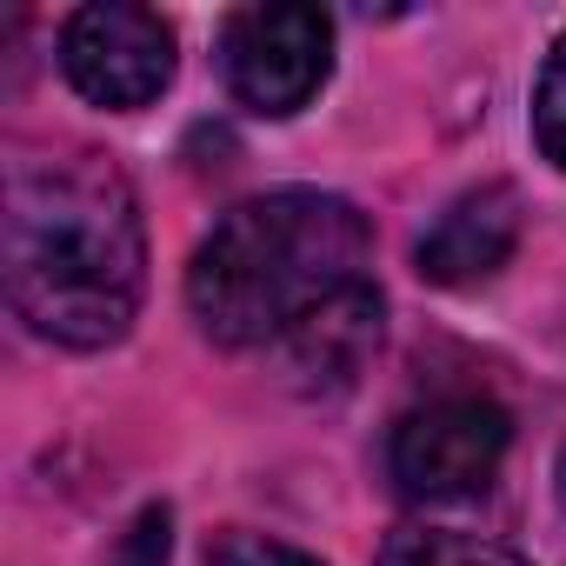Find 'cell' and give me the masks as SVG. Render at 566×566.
Returning a JSON list of instances; mask_svg holds the SVG:
<instances>
[{"label": "cell", "mask_w": 566, "mask_h": 566, "mask_svg": "<svg viewBox=\"0 0 566 566\" xmlns=\"http://www.w3.org/2000/svg\"><path fill=\"white\" fill-rule=\"evenodd\" d=\"M14 314L54 347H114L147 287V233L127 174L101 154H21L0 200Z\"/></svg>", "instance_id": "cell-1"}, {"label": "cell", "mask_w": 566, "mask_h": 566, "mask_svg": "<svg viewBox=\"0 0 566 566\" xmlns=\"http://www.w3.org/2000/svg\"><path fill=\"white\" fill-rule=\"evenodd\" d=\"M374 253V227L354 200L280 187L240 200L187 266V307L207 340L220 347H266L287 340L314 307L360 287Z\"/></svg>", "instance_id": "cell-2"}, {"label": "cell", "mask_w": 566, "mask_h": 566, "mask_svg": "<svg viewBox=\"0 0 566 566\" xmlns=\"http://www.w3.org/2000/svg\"><path fill=\"white\" fill-rule=\"evenodd\" d=\"M220 67H227V87L240 107H253L266 120H287L334 74V21L321 8H301V0L247 8L220 34Z\"/></svg>", "instance_id": "cell-3"}, {"label": "cell", "mask_w": 566, "mask_h": 566, "mask_svg": "<svg viewBox=\"0 0 566 566\" xmlns=\"http://www.w3.org/2000/svg\"><path fill=\"white\" fill-rule=\"evenodd\" d=\"M506 440H513V427L493 400L447 394V400L400 413V427L387 440V473L407 500H467L500 473Z\"/></svg>", "instance_id": "cell-4"}, {"label": "cell", "mask_w": 566, "mask_h": 566, "mask_svg": "<svg viewBox=\"0 0 566 566\" xmlns=\"http://www.w3.org/2000/svg\"><path fill=\"white\" fill-rule=\"evenodd\" d=\"M61 67L94 107H147L174 81V28L134 0H94L61 28Z\"/></svg>", "instance_id": "cell-5"}, {"label": "cell", "mask_w": 566, "mask_h": 566, "mask_svg": "<svg viewBox=\"0 0 566 566\" xmlns=\"http://www.w3.org/2000/svg\"><path fill=\"white\" fill-rule=\"evenodd\" d=\"M380 334H387V301L360 280V287L334 294L280 340V360H287V380L301 394H340V387H354V374L367 367Z\"/></svg>", "instance_id": "cell-6"}, {"label": "cell", "mask_w": 566, "mask_h": 566, "mask_svg": "<svg viewBox=\"0 0 566 566\" xmlns=\"http://www.w3.org/2000/svg\"><path fill=\"white\" fill-rule=\"evenodd\" d=\"M520 240V200L513 187H473L460 193L420 240V273L433 287H480L506 266Z\"/></svg>", "instance_id": "cell-7"}, {"label": "cell", "mask_w": 566, "mask_h": 566, "mask_svg": "<svg viewBox=\"0 0 566 566\" xmlns=\"http://www.w3.org/2000/svg\"><path fill=\"white\" fill-rule=\"evenodd\" d=\"M380 566H526L513 546L480 539V533H453V526H407L387 539Z\"/></svg>", "instance_id": "cell-8"}, {"label": "cell", "mask_w": 566, "mask_h": 566, "mask_svg": "<svg viewBox=\"0 0 566 566\" xmlns=\"http://www.w3.org/2000/svg\"><path fill=\"white\" fill-rule=\"evenodd\" d=\"M533 134H539V154L553 167H566V34L553 41L546 67H539V87H533Z\"/></svg>", "instance_id": "cell-9"}, {"label": "cell", "mask_w": 566, "mask_h": 566, "mask_svg": "<svg viewBox=\"0 0 566 566\" xmlns=\"http://www.w3.org/2000/svg\"><path fill=\"white\" fill-rule=\"evenodd\" d=\"M207 566H321V559L301 553V546H287V539H266V533L233 526V533H220L207 546Z\"/></svg>", "instance_id": "cell-10"}, {"label": "cell", "mask_w": 566, "mask_h": 566, "mask_svg": "<svg viewBox=\"0 0 566 566\" xmlns=\"http://www.w3.org/2000/svg\"><path fill=\"white\" fill-rule=\"evenodd\" d=\"M167 559V506H147L134 520V566H160Z\"/></svg>", "instance_id": "cell-11"}, {"label": "cell", "mask_w": 566, "mask_h": 566, "mask_svg": "<svg viewBox=\"0 0 566 566\" xmlns=\"http://www.w3.org/2000/svg\"><path fill=\"white\" fill-rule=\"evenodd\" d=\"M559 500H566V467H559Z\"/></svg>", "instance_id": "cell-12"}]
</instances>
